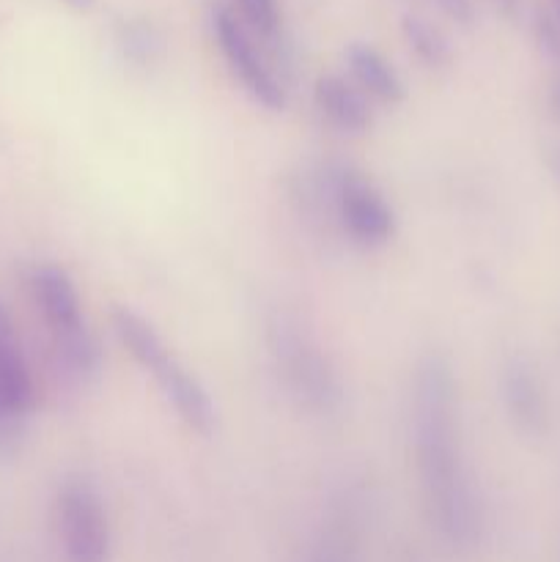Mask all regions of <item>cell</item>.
Instances as JSON below:
<instances>
[{"label": "cell", "instance_id": "6", "mask_svg": "<svg viewBox=\"0 0 560 562\" xmlns=\"http://www.w3.org/2000/svg\"><path fill=\"white\" fill-rule=\"evenodd\" d=\"M27 289H31L33 302L47 324L53 344L75 335L86 333V316H82V302L77 294V285L71 283L69 274L55 263H42L33 267L27 274Z\"/></svg>", "mask_w": 560, "mask_h": 562}, {"label": "cell", "instance_id": "5", "mask_svg": "<svg viewBox=\"0 0 560 562\" xmlns=\"http://www.w3.org/2000/svg\"><path fill=\"white\" fill-rule=\"evenodd\" d=\"M212 25L231 75L250 93L253 102L272 110V113H280L285 108V86L267 60V55L256 47L253 33L228 9L214 11Z\"/></svg>", "mask_w": 560, "mask_h": 562}, {"label": "cell", "instance_id": "15", "mask_svg": "<svg viewBox=\"0 0 560 562\" xmlns=\"http://www.w3.org/2000/svg\"><path fill=\"white\" fill-rule=\"evenodd\" d=\"M121 49L130 60L135 64H152L154 55L159 53V38L157 33L152 31L143 22H130V25L121 31Z\"/></svg>", "mask_w": 560, "mask_h": 562}, {"label": "cell", "instance_id": "10", "mask_svg": "<svg viewBox=\"0 0 560 562\" xmlns=\"http://www.w3.org/2000/svg\"><path fill=\"white\" fill-rule=\"evenodd\" d=\"M113 333L115 338H119V344L130 351L132 360H135L143 371L152 373L154 379L163 376V373L176 362L173 351H170L168 344L159 338L157 329H154L141 313L130 311V307H115L113 311Z\"/></svg>", "mask_w": 560, "mask_h": 562}, {"label": "cell", "instance_id": "16", "mask_svg": "<svg viewBox=\"0 0 560 562\" xmlns=\"http://www.w3.org/2000/svg\"><path fill=\"white\" fill-rule=\"evenodd\" d=\"M439 5H443L445 11H448L450 16H453V20H459V22H470V16H472V5H470V0H437Z\"/></svg>", "mask_w": 560, "mask_h": 562}, {"label": "cell", "instance_id": "13", "mask_svg": "<svg viewBox=\"0 0 560 562\" xmlns=\"http://www.w3.org/2000/svg\"><path fill=\"white\" fill-rule=\"evenodd\" d=\"M401 31H404L406 44L417 55V60H423L426 66L439 69V66H445L450 60V47L445 42V36L432 22L423 20V16H404Z\"/></svg>", "mask_w": 560, "mask_h": 562}, {"label": "cell", "instance_id": "8", "mask_svg": "<svg viewBox=\"0 0 560 562\" xmlns=\"http://www.w3.org/2000/svg\"><path fill=\"white\" fill-rule=\"evenodd\" d=\"M313 104L322 119L344 135H362L373 124L371 99L340 75L318 77L313 86Z\"/></svg>", "mask_w": 560, "mask_h": 562}, {"label": "cell", "instance_id": "17", "mask_svg": "<svg viewBox=\"0 0 560 562\" xmlns=\"http://www.w3.org/2000/svg\"><path fill=\"white\" fill-rule=\"evenodd\" d=\"M66 5H71V9H77V11H88L93 5V0H64Z\"/></svg>", "mask_w": 560, "mask_h": 562}, {"label": "cell", "instance_id": "12", "mask_svg": "<svg viewBox=\"0 0 560 562\" xmlns=\"http://www.w3.org/2000/svg\"><path fill=\"white\" fill-rule=\"evenodd\" d=\"M503 401L508 409L511 420L525 431H536L541 426L544 404H541V390H538L536 376L525 362L514 360L505 366L503 371Z\"/></svg>", "mask_w": 560, "mask_h": 562}, {"label": "cell", "instance_id": "7", "mask_svg": "<svg viewBox=\"0 0 560 562\" xmlns=\"http://www.w3.org/2000/svg\"><path fill=\"white\" fill-rule=\"evenodd\" d=\"M33 406V379L20 349L9 313L0 307V442L20 431L22 417Z\"/></svg>", "mask_w": 560, "mask_h": 562}, {"label": "cell", "instance_id": "2", "mask_svg": "<svg viewBox=\"0 0 560 562\" xmlns=\"http://www.w3.org/2000/svg\"><path fill=\"white\" fill-rule=\"evenodd\" d=\"M269 355L280 382L291 398L316 415H329L340 406V382L324 351L313 344L311 335L289 318H275L269 324Z\"/></svg>", "mask_w": 560, "mask_h": 562}, {"label": "cell", "instance_id": "9", "mask_svg": "<svg viewBox=\"0 0 560 562\" xmlns=\"http://www.w3.org/2000/svg\"><path fill=\"white\" fill-rule=\"evenodd\" d=\"M159 390H163L165 401L176 409L187 428L198 434H212L214 423H217V412H214L212 398H209L206 387L195 379V373L187 371L181 362H173L163 376L157 379Z\"/></svg>", "mask_w": 560, "mask_h": 562}, {"label": "cell", "instance_id": "18", "mask_svg": "<svg viewBox=\"0 0 560 562\" xmlns=\"http://www.w3.org/2000/svg\"><path fill=\"white\" fill-rule=\"evenodd\" d=\"M313 562H344V558H340V554H335V552H329V549H327V552L318 554V558Z\"/></svg>", "mask_w": 560, "mask_h": 562}, {"label": "cell", "instance_id": "14", "mask_svg": "<svg viewBox=\"0 0 560 562\" xmlns=\"http://www.w3.org/2000/svg\"><path fill=\"white\" fill-rule=\"evenodd\" d=\"M242 25L256 33L261 42L275 44L280 36V9L278 0H236Z\"/></svg>", "mask_w": 560, "mask_h": 562}, {"label": "cell", "instance_id": "19", "mask_svg": "<svg viewBox=\"0 0 560 562\" xmlns=\"http://www.w3.org/2000/svg\"><path fill=\"white\" fill-rule=\"evenodd\" d=\"M497 5L503 11H514L516 9V0H497Z\"/></svg>", "mask_w": 560, "mask_h": 562}, {"label": "cell", "instance_id": "11", "mask_svg": "<svg viewBox=\"0 0 560 562\" xmlns=\"http://www.w3.org/2000/svg\"><path fill=\"white\" fill-rule=\"evenodd\" d=\"M346 66L351 71V82L366 93L371 102H382L388 108L401 104L406 97V88L395 66L377 53L368 44H351L346 49Z\"/></svg>", "mask_w": 560, "mask_h": 562}, {"label": "cell", "instance_id": "20", "mask_svg": "<svg viewBox=\"0 0 560 562\" xmlns=\"http://www.w3.org/2000/svg\"><path fill=\"white\" fill-rule=\"evenodd\" d=\"M555 108H558V113H560V86L555 88Z\"/></svg>", "mask_w": 560, "mask_h": 562}, {"label": "cell", "instance_id": "4", "mask_svg": "<svg viewBox=\"0 0 560 562\" xmlns=\"http://www.w3.org/2000/svg\"><path fill=\"white\" fill-rule=\"evenodd\" d=\"M55 527L66 562H108L110 519L88 481H66L55 497Z\"/></svg>", "mask_w": 560, "mask_h": 562}, {"label": "cell", "instance_id": "21", "mask_svg": "<svg viewBox=\"0 0 560 562\" xmlns=\"http://www.w3.org/2000/svg\"><path fill=\"white\" fill-rule=\"evenodd\" d=\"M558 5H560V0H558Z\"/></svg>", "mask_w": 560, "mask_h": 562}, {"label": "cell", "instance_id": "1", "mask_svg": "<svg viewBox=\"0 0 560 562\" xmlns=\"http://www.w3.org/2000/svg\"><path fill=\"white\" fill-rule=\"evenodd\" d=\"M412 445L423 503L434 530L448 547L467 552L481 538V503L472 488L461 445L453 373L437 355L426 357L415 371Z\"/></svg>", "mask_w": 560, "mask_h": 562}, {"label": "cell", "instance_id": "3", "mask_svg": "<svg viewBox=\"0 0 560 562\" xmlns=\"http://www.w3.org/2000/svg\"><path fill=\"white\" fill-rule=\"evenodd\" d=\"M324 203L333 223L351 245L362 250L384 247L395 236V212L384 192L349 165L324 170Z\"/></svg>", "mask_w": 560, "mask_h": 562}]
</instances>
